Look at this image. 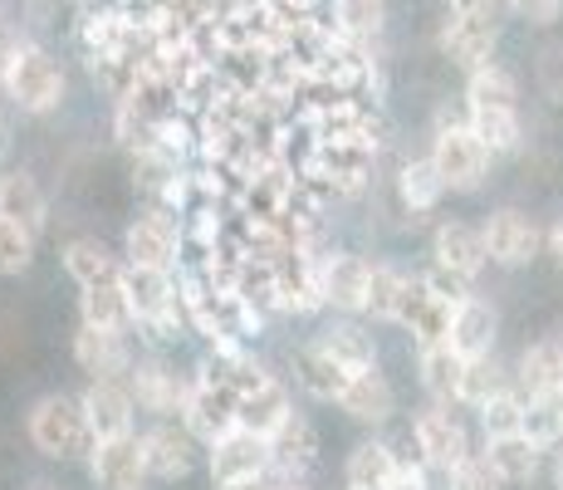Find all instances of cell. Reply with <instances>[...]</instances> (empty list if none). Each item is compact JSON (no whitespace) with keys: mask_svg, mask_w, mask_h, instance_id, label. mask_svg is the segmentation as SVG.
Segmentation results:
<instances>
[{"mask_svg":"<svg viewBox=\"0 0 563 490\" xmlns=\"http://www.w3.org/2000/svg\"><path fill=\"white\" fill-rule=\"evenodd\" d=\"M481 236H485V255H490V265H505V270L529 265V260L539 255V246H544V231L534 226V216L515 211V206H500V211L485 216Z\"/></svg>","mask_w":563,"mask_h":490,"instance_id":"9","label":"cell"},{"mask_svg":"<svg viewBox=\"0 0 563 490\" xmlns=\"http://www.w3.org/2000/svg\"><path fill=\"white\" fill-rule=\"evenodd\" d=\"M74 363L89 373V383H128L137 358H133V348H128V334L79 324V329H74Z\"/></svg>","mask_w":563,"mask_h":490,"instance_id":"10","label":"cell"},{"mask_svg":"<svg viewBox=\"0 0 563 490\" xmlns=\"http://www.w3.org/2000/svg\"><path fill=\"white\" fill-rule=\"evenodd\" d=\"M554 490H563V446H559V456H554Z\"/></svg>","mask_w":563,"mask_h":490,"instance_id":"46","label":"cell"},{"mask_svg":"<svg viewBox=\"0 0 563 490\" xmlns=\"http://www.w3.org/2000/svg\"><path fill=\"white\" fill-rule=\"evenodd\" d=\"M519 432H525L534 446H563V398H534L525 402V422H519Z\"/></svg>","mask_w":563,"mask_h":490,"instance_id":"36","label":"cell"},{"mask_svg":"<svg viewBox=\"0 0 563 490\" xmlns=\"http://www.w3.org/2000/svg\"><path fill=\"white\" fill-rule=\"evenodd\" d=\"M333 407H339L343 417L363 422V427H383V422L397 412V392L383 378V368H367V373L349 378V388H343V398L333 402Z\"/></svg>","mask_w":563,"mask_h":490,"instance_id":"20","label":"cell"},{"mask_svg":"<svg viewBox=\"0 0 563 490\" xmlns=\"http://www.w3.org/2000/svg\"><path fill=\"white\" fill-rule=\"evenodd\" d=\"M285 481L279 476H260V481H241V486H225V490H279Z\"/></svg>","mask_w":563,"mask_h":490,"instance_id":"43","label":"cell"},{"mask_svg":"<svg viewBox=\"0 0 563 490\" xmlns=\"http://www.w3.org/2000/svg\"><path fill=\"white\" fill-rule=\"evenodd\" d=\"M84 402V417L93 427V442H113V437H133V422H137V402L128 383H89L79 392Z\"/></svg>","mask_w":563,"mask_h":490,"instance_id":"17","label":"cell"},{"mask_svg":"<svg viewBox=\"0 0 563 490\" xmlns=\"http://www.w3.org/2000/svg\"><path fill=\"white\" fill-rule=\"evenodd\" d=\"M495 339H500V314H495L490 300L471 294V300L456 304V319H451V348L471 363V358H490L495 353Z\"/></svg>","mask_w":563,"mask_h":490,"instance_id":"19","label":"cell"},{"mask_svg":"<svg viewBox=\"0 0 563 490\" xmlns=\"http://www.w3.org/2000/svg\"><path fill=\"white\" fill-rule=\"evenodd\" d=\"M181 427H187L201 446L221 442L225 432L241 427V398H235V388L225 383V373H221V363H216V358H201L197 373L187 378Z\"/></svg>","mask_w":563,"mask_h":490,"instance_id":"2","label":"cell"},{"mask_svg":"<svg viewBox=\"0 0 563 490\" xmlns=\"http://www.w3.org/2000/svg\"><path fill=\"white\" fill-rule=\"evenodd\" d=\"M465 108H519V84L510 69L485 64V69L465 74Z\"/></svg>","mask_w":563,"mask_h":490,"instance_id":"34","label":"cell"},{"mask_svg":"<svg viewBox=\"0 0 563 490\" xmlns=\"http://www.w3.org/2000/svg\"><path fill=\"white\" fill-rule=\"evenodd\" d=\"M295 378H299V388H305L313 402H339V398H343V388H349V378H353V373H349V368H343V363H333V358H329V353H323L319 344L309 339L305 348H299Z\"/></svg>","mask_w":563,"mask_h":490,"instance_id":"28","label":"cell"},{"mask_svg":"<svg viewBox=\"0 0 563 490\" xmlns=\"http://www.w3.org/2000/svg\"><path fill=\"white\" fill-rule=\"evenodd\" d=\"M519 422H525V398L510 388V392H500V398H490L481 407V427H485V437H510V432H519Z\"/></svg>","mask_w":563,"mask_h":490,"instance_id":"38","label":"cell"},{"mask_svg":"<svg viewBox=\"0 0 563 490\" xmlns=\"http://www.w3.org/2000/svg\"><path fill=\"white\" fill-rule=\"evenodd\" d=\"M0 84H5V104H15L20 113H30V118H45L64 104L59 59H54L45 45H35V40H20V50L10 54L5 74H0Z\"/></svg>","mask_w":563,"mask_h":490,"instance_id":"3","label":"cell"},{"mask_svg":"<svg viewBox=\"0 0 563 490\" xmlns=\"http://www.w3.org/2000/svg\"><path fill=\"white\" fill-rule=\"evenodd\" d=\"M40 490H54V486H40Z\"/></svg>","mask_w":563,"mask_h":490,"instance_id":"49","label":"cell"},{"mask_svg":"<svg viewBox=\"0 0 563 490\" xmlns=\"http://www.w3.org/2000/svg\"><path fill=\"white\" fill-rule=\"evenodd\" d=\"M431 265L446 270V275H456V280H465V285H475V275L490 265L481 226H471V221H441L437 231H431Z\"/></svg>","mask_w":563,"mask_h":490,"instance_id":"12","label":"cell"},{"mask_svg":"<svg viewBox=\"0 0 563 490\" xmlns=\"http://www.w3.org/2000/svg\"><path fill=\"white\" fill-rule=\"evenodd\" d=\"M313 344H319L323 353L333 358V363L349 368V373H367V368H377V344H373V334L358 329L353 319H333L323 334H313Z\"/></svg>","mask_w":563,"mask_h":490,"instance_id":"27","label":"cell"},{"mask_svg":"<svg viewBox=\"0 0 563 490\" xmlns=\"http://www.w3.org/2000/svg\"><path fill=\"white\" fill-rule=\"evenodd\" d=\"M397 471H402V456L393 451L387 442L367 437L349 451V461H343V486L349 490H393Z\"/></svg>","mask_w":563,"mask_h":490,"instance_id":"24","label":"cell"},{"mask_svg":"<svg viewBox=\"0 0 563 490\" xmlns=\"http://www.w3.org/2000/svg\"><path fill=\"white\" fill-rule=\"evenodd\" d=\"M35 246L40 241L25 231V226H15V221L0 216V275H25L30 260H35Z\"/></svg>","mask_w":563,"mask_h":490,"instance_id":"37","label":"cell"},{"mask_svg":"<svg viewBox=\"0 0 563 490\" xmlns=\"http://www.w3.org/2000/svg\"><path fill=\"white\" fill-rule=\"evenodd\" d=\"M515 392L525 402L534 398H559L563 392V344L559 339H539L519 353L515 363Z\"/></svg>","mask_w":563,"mask_h":490,"instance_id":"21","label":"cell"},{"mask_svg":"<svg viewBox=\"0 0 563 490\" xmlns=\"http://www.w3.org/2000/svg\"><path fill=\"white\" fill-rule=\"evenodd\" d=\"M461 373H465V358L451 344L417 348V378H421V388H427L431 402L456 407V402H461Z\"/></svg>","mask_w":563,"mask_h":490,"instance_id":"25","label":"cell"},{"mask_svg":"<svg viewBox=\"0 0 563 490\" xmlns=\"http://www.w3.org/2000/svg\"><path fill=\"white\" fill-rule=\"evenodd\" d=\"M387 25V0H333V35L349 45H373Z\"/></svg>","mask_w":563,"mask_h":490,"instance_id":"31","label":"cell"},{"mask_svg":"<svg viewBox=\"0 0 563 490\" xmlns=\"http://www.w3.org/2000/svg\"><path fill=\"white\" fill-rule=\"evenodd\" d=\"M15 50H20V35L5 25V20H0V74H5V64H10V54H15Z\"/></svg>","mask_w":563,"mask_h":490,"instance_id":"42","label":"cell"},{"mask_svg":"<svg viewBox=\"0 0 563 490\" xmlns=\"http://www.w3.org/2000/svg\"><path fill=\"white\" fill-rule=\"evenodd\" d=\"M446 481H451V490H505V481H500V476H495V466L485 461L481 451H475V456L461 466L456 476H446Z\"/></svg>","mask_w":563,"mask_h":490,"instance_id":"39","label":"cell"},{"mask_svg":"<svg viewBox=\"0 0 563 490\" xmlns=\"http://www.w3.org/2000/svg\"><path fill=\"white\" fill-rule=\"evenodd\" d=\"M451 15H495L505 0H446Z\"/></svg>","mask_w":563,"mask_h":490,"instance_id":"41","label":"cell"},{"mask_svg":"<svg viewBox=\"0 0 563 490\" xmlns=\"http://www.w3.org/2000/svg\"><path fill=\"white\" fill-rule=\"evenodd\" d=\"M510 388H515V373H505V368L495 363V353L490 358H471L465 373H461V407L481 412L485 402L500 398V392H510Z\"/></svg>","mask_w":563,"mask_h":490,"instance_id":"35","label":"cell"},{"mask_svg":"<svg viewBox=\"0 0 563 490\" xmlns=\"http://www.w3.org/2000/svg\"><path fill=\"white\" fill-rule=\"evenodd\" d=\"M123 260L128 265H147V270H181V221H172V211H143L133 226L123 231Z\"/></svg>","mask_w":563,"mask_h":490,"instance_id":"7","label":"cell"},{"mask_svg":"<svg viewBox=\"0 0 563 490\" xmlns=\"http://www.w3.org/2000/svg\"><path fill=\"white\" fill-rule=\"evenodd\" d=\"M559 398H563V392H559Z\"/></svg>","mask_w":563,"mask_h":490,"instance_id":"50","label":"cell"},{"mask_svg":"<svg viewBox=\"0 0 563 490\" xmlns=\"http://www.w3.org/2000/svg\"><path fill=\"white\" fill-rule=\"evenodd\" d=\"M437 45H441V54H446L451 64H456V69L475 74V69H485V64H495L500 25H495V15H446Z\"/></svg>","mask_w":563,"mask_h":490,"instance_id":"11","label":"cell"},{"mask_svg":"<svg viewBox=\"0 0 563 490\" xmlns=\"http://www.w3.org/2000/svg\"><path fill=\"white\" fill-rule=\"evenodd\" d=\"M465 123L481 138L495 157H510L525 143V128H519V108H465Z\"/></svg>","mask_w":563,"mask_h":490,"instance_id":"29","label":"cell"},{"mask_svg":"<svg viewBox=\"0 0 563 490\" xmlns=\"http://www.w3.org/2000/svg\"><path fill=\"white\" fill-rule=\"evenodd\" d=\"M451 319H456V304L441 300L421 275H407V290H402V300H397L393 324H402L411 339H417V348H427V344L451 339Z\"/></svg>","mask_w":563,"mask_h":490,"instance_id":"8","label":"cell"},{"mask_svg":"<svg viewBox=\"0 0 563 490\" xmlns=\"http://www.w3.org/2000/svg\"><path fill=\"white\" fill-rule=\"evenodd\" d=\"M89 466V481L99 490H137L147 481L143 471V446H137V432L133 437H113V442H93V451L84 456Z\"/></svg>","mask_w":563,"mask_h":490,"instance_id":"16","label":"cell"},{"mask_svg":"<svg viewBox=\"0 0 563 490\" xmlns=\"http://www.w3.org/2000/svg\"><path fill=\"white\" fill-rule=\"evenodd\" d=\"M0 216L15 226H25L30 236H45L49 226V202H45V187H40L30 172H0Z\"/></svg>","mask_w":563,"mask_h":490,"instance_id":"23","label":"cell"},{"mask_svg":"<svg viewBox=\"0 0 563 490\" xmlns=\"http://www.w3.org/2000/svg\"><path fill=\"white\" fill-rule=\"evenodd\" d=\"M64 275L74 280L79 290H93V285H113V280H123V255H113L99 236H74L69 246H64Z\"/></svg>","mask_w":563,"mask_h":490,"instance_id":"22","label":"cell"},{"mask_svg":"<svg viewBox=\"0 0 563 490\" xmlns=\"http://www.w3.org/2000/svg\"><path fill=\"white\" fill-rule=\"evenodd\" d=\"M402 290H407V270L393 265V260H373V275H367V300H363V319L393 324Z\"/></svg>","mask_w":563,"mask_h":490,"instance_id":"33","label":"cell"},{"mask_svg":"<svg viewBox=\"0 0 563 490\" xmlns=\"http://www.w3.org/2000/svg\"><path fill=\"white\" fill-rule=\"evenodd\" d=\"M269 451H275V476L285 486H299L305 476L319 466V432L305 412H289L285 427L269 437Z\"/></svg>","mask_w":563,"mask_h":490,"instance_id":"18","label":"cell"},{"mask_svg":"<svg viewBox=\"0 0 563 490\" xmlns=\"http://www.w3.org/2000/svg\"><path fill=\"white\" fill-rule=\"evenodd\" d=\"M128 392H133V402L143 412H153V417H181V402H187V378L172 373L162 358H137L133 373H128Z\"/></svg>","mask_w":563,"mask_h":490,"instance_id":"15","label":"cell"},{"mask_svg":"<svg viewBox=\"0 0 563 490\" xmlns=\"http://www.w3.org/2000/svg\"><path fill=\"white\" fill-rule=\"evenodd\" d=\"M367 275H373V260H363L358 250H329V265H323V309L343 314V319H358L363 300H367Z\"/></svg>","mask_w":563,"mask_h":490,"instance_id":"14","label":"cell"},{"mask_svg":"<svg viewBox=\"0 0 563 490\" xmlns=\"http://www.w3.org/2000/svg\"><path fill=\"white\" fill-rule=\"evenodd\" d=\"M0 113H5V84H0Z\"/></svg>","mask_w":563,"mask_h":490,"instance_id":"47","label":"cell"},{"mask_svg":"<svg viewBox=\"0 0 563 490\" xmlns=\"http://www.w3.org/2000/svg\"><path fill=\"white\" fill-rule=\"evenodd\" d=\"M427 157H431V167L441 172L446 192H481L485 177H490L495 152L471 133V123H465V118H441L437 133H431V152H427Z\"/></svg>","mask_w":563,"mask_h":490,"instance_id":"4","label":"cell"},{"mask_svg":"<svg viewBox=\"0 0 563 490\" xmlns=\"http://www.w3.org/2000/svg\"><path fill=\"white\" fill-rule=\"evenodd\" d=\"M411 442H417L421 466H427V471H441V476H456L475 456L465 422L451 407H441V402H431V407H421L417 417H411Z\"/></svg>","mask_w":563,"mask_h":490,"instance_id":"5","label":"cell"},{"mask_svg":"<svg viewBox=\"0 0 563 490\" xmlns=\"http://www.w3.org/2000/svg\"><path fill=\"white\" fill-rule=\"evenodd\" d=\"M79 324H93V329H118V334L133 329V309H128L123 280H113V285L79 290Z\"/></svg>","mask_w":563,"mask_h":490,"instance_id":"30","label":"cell"},{"mask_svg":"<svg viewBox=\"0 0 563 490\" xmlns=\"http://www.w3.org/2000/svg\"><path fill=\"white\" fill-rule=\"evenodd\" d=\"M25 432H30V446H35L40 456H49V461H74V456L93 451V427L74 392H45V398L30 407Z\"/></svg>","mask_w":563,"mask_h":490,"instance_id":"1","label":"cell"},{"mask_svg":"<svg viewBox=\"0 0 563 490\" xmlns=\"http://www.w3.org/2000/svg\"><path fill=\"white\" fill-rule=\"evenodd\" d=\"M10 152V123H5V113H0V157Z\"/></svg>","mask_w":563,"mask_h":490,"instance_id":"45","label":"cell"},{"mask_svg":"<svg viewBox=\"0 0 563 490\" xmlns=\"http://www.w3.org/2000/svg\"><path fill=\"white\" fill-rule=\"evenodd\" d=\"M206 476H211L216 490L241 486V481H260V476H275L269 437H260V432H251V427L225 432L221 442L206 446Z\"/></svg>","mask_w":563,"mask_h":490,"instance_id":"6","label":"cell"},{"mask_svg":"<svg viewBox=\"0 0 563 490\" xmlns=\"http://www.w3.org/2000/svg\"><path fill=\"white\" fill-rule=\"evenodd\" d=\"M143 471L147 481H181V476H191V466H197V437H191L187 427H172V422H157V427H147L143 437Z\"/></svg>","mask_w":563,"mask_h":490,"instance_id":"13","label":"cell"},{"mask_svg":"<svg viewBox=\"0 0 563 490\" xmlns=\"http://www.w3.org/2000/svg\"><path fill=\"white\" fill-rule=\"evenodd\" d=\"M343 490H349V486H343Z\"/></svg>","mask_w":563,"mask_h":490,"instance_id":"51","label":"cell"},{"mask_svg":"<svg viewBox=\"0 0 563 490\" xmlns=\"http://www.w3.org/2000/svg\"><path fill=\"white\" fill-rule=\"evenodd\" d=\"M485 461L495 466L505 486H529L539 476V461H544V446H534L525 432H510V437H485Z\"/></svg>","mask_w":563,"mask_h":490,"instance_id":"26","label":"cell"},{"mask_svg":"<svg viewBox=\"0 0 563 490\" xmlns=\"http://www.w3.org/2000/svg\"><path fill=\"white\" fill-rule=\"evenodd\" d=\"M279 490H309V486H305V481H299V486H279Z\"/></svg>","mask_w":563,"mask_h":490,"instance_id":"48","label":"cell"},{"mask_svg":"<svg viewBox=\"0 0 563 490\" xmlns=\"http://www.w3.org/2000/svg\"><path fill=\"white\" fill-rule=\"evenodd\" d=\"M397 196H402V206L411 216L437 211V202L446 196V182L431 167V157H411V162H402V172H397Z\"/></svg>","mask_w":563,"mask_h":490,"instance_id":"32","label":"cell"},{"mask_svg":"<svg viewBox=\"0 0 563 490\" xmlns=\"http://www.w3.org/2000/svg\"><path fill=\"white\" fill-rule=\"evenodd\" d=\"M505 6H510L519 20H529V25H554L563 15V0H505Z\"/></svg>","mask_w":563,"mask_h":490,"instance_id":"40","label":"cell"},{"mask_svg":"<svg viewBox=\"0 0 563 490\" xmlns=\"http://www.w3.org/2000/svg\"><path fill=\"white\" fill-rule=\"evenodd\" d=\"M544 241H549V250H554V255H559V265H563V221L554 226V231H549L544 236Z\"/></svg>","mask_w":563,"mask_h":490,"instance_id":"44","label":"cell"}]
</instances>
